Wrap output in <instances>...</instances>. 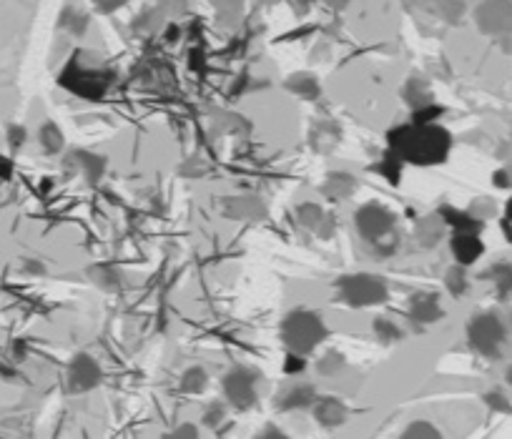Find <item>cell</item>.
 Segmentation results:
<instances>
[{
    "label": "cell",
    "mask_w": 512,
    "mask_h": 439,
    "mask_svg": "<svg viewBox=\"0 0 512 439\" xmlns=\"http://www.w3.org/2000/svg\"><path fill=\"white\" fill-rule=\"evenodd\" d=\"M502 339H505V327H502V322L495 314H480L477 319H472L470 342L477 352L487 354V357H495L500 352Z\"/></svg>",
    "instance_id": "obj_6"
},
{
    "label": "cell",
    "mask_w": 512,
    "mask_h": 439,
    "mask_svg": "<svg viewBox=\"0 0 512 439\" xmlns=\"http://www.w3.org/2000/svg\"><path fill=\"white\" fill-rule=\"evenodd\" d=\"M196 434H199V429L194 424H181V429H176L174 437H196Z\"/></svg>",
    "instance_id": "obj_30"
},
{
    "label": "cell",
    "mask_w": 512,
    "mask_h": 439,
    "mask_svg": "<svg viewBox=\"0 0 512 439\" xmlns=\"http://www.w3.org/2000/svg\"><path fill=\"white\" fill-rule=\"evenodd\" d=\"M61 83L83 98H101L103 91L108 88V78L101 71H96V68H83L78 61H71V66L61 76Z\"/></svg>",
    "instance_id": "obj_5"
},
{
    "label": "cell",
    "mask_w": 512,
    "mask_h": 439,
    "mask_svg": "<svg viewBox=\"0 0 512 439\" xmlns=\"http://www.w3.org/2000/svg\"><path fill=\"white\" fill-rule=\"evenodd\" d=\"M226 214L234 216V219H262L264 216V206L259 199H226Z\"/></svg>",
    "instance_id": "obj_12"
},
{
    "label": "cell",
    "mask_w": 512,
    "mask_h": 439,
    "mask_svg": "<svg viewBox=\"0 0 512 439\" xmlns=\"http://www.w3.org/2000/svg\"><path fill=\"white\" fill-rule=\"evenodd\" d=\"M342 364H344V359L339 357L337 352H329L327 357H324L322 362H319V372H322V374H334V372H339V369H342Z\"/></svg>",
    "instance_id": "obj_27"
},
{
    "label": "cell",
    "mask_w": 512,
    "mask_h": 439,
    "mask_svg": "<svg viewBox=\"0 0 512 439\" xmlns=\"http://www.w3.org/2000/svg\"><path fill=\"white\" fill-rule=\"evenodd\" d=\"M374 334H377L382 342H395V339H400V329H397L390 319H377V322H374Z\"/></svg>",
    "instance_id": "obj_23"
},
{
    "label": "cell",
    "mask_w": 512,
    "mask_h": 439,
    "mask_svg": "<svg viewBox=\"0 0 512 439\" xmlns=\"http://www.w3.org/2000/svg\"><path fill=\"white\" fill-rule=\"evenodd\" d=\"M204 387H206V372L201 367L189 369V372L184 374V379H181V389H184V392H189V394L201 392Z\"/></svg>",
    "instance_id": "obj_19"
},
{
    "label": "cell",
    "mask_w": 512,
    "mask_h": 439,
    "mask_svg": "<svg viewBox=\"0 0 512 439\" xmlns=\"http://www.w3.org/2000/svg\"><path fill=\"white\" fill-rule=\"evenodd\" d=\"M442 216H445L457 231H470V234H477V229H480V221L470 214H457V211L452 209H442Z\"/></svg>",
    "instance_id": "obj_15"
},
{
    "label": "cell",
    "mask_w": 512,
    "mask_h": 439,
    "mask_svg": "<svg viewBox=\"0 0 512 439\" xmlns=\"http://www.w3.org/2000/svg\"><path fill=\"white\" fill-rule=\"evenodd\" d=\"M256 374L251 369H236L226 377L224 389H226V397H229L231 404L236 407L246 409L256 402Z\"/></svg>",
    "instance_id": "obj_7"
},
{
    "label": "cell",
    "mask_w": 512,
    "mask_h": 439,
    "mask_svg": "<svg viewBox=\"0 0 512 439\" xmlns=\"http://www.w3.org/2000/svg\"><path fill=\"white\" fill-rule=\"evenodd\" d=\"M405 98L417 108L427 106V103L432 101L430 88H427V83H422V81H410V86L405 88Z\"/></svg>",
    "instance_id": "obj_18"
},
{
    "label": "cell",
    "mask_w": 512,
    "mask_h": 439,
    "mask_svg": "<svg viewBox=\"0 0 512 439\" xmlns=\"http://www.w3.org/2000/svg\"><path fill=\"white\" fill-rule=\"evenodd\" d=\"M304 369V359H302V354H289L287 357V372L289 374H294V372H302Z\"/></svg>",
    "instance_id": "obj_29"
},
{
    "label": "cell",
    "mask_w": 512,
    "mask_h": 439,
    "mask_svg": "<svg viewBox=\"0 0 512 439\" xmlns=\"http://www.w3.org/2000/svg\"><path fill=\"white\" fill-rule=\"evenodd\" d=\"M221 419H224V404H209L204 414V424L216 427V424H221Z\"/></svg>",
    "instance_id": "obj_28"
},
{
    "label": "cell",
    "mask_w": 512,
    "mask_h": 439,
    "mask_svg": "<svg viewBox=\"0 0 512 439\" xmlns=\"http://www.w3.org/2000/svg\"><path fill=\"white\" fill-rule=\"evenodd\" d=\"M41 143L46 146V151H61L63 149V133L58 131L53 123H46V126L41 128Z\"/></svg>",
    "instance_id": "obj_20"
},
{
    "label": "cell",
    "mask_w": 512,
    "mask_h": 439,
    "mask_svg": "<svg viewBox=\"0 0 512 439\" xmlns=\"http://www.w3.org/2000/svg\"><path fill=\"white\" fill-rule=\"evenodd\" d=\"M450 133L435 123H417V126H400L390 133V146L400 159L420 166H432L445 161L450 151Z\"/></svg>",
    "instance_id": "obj_1"
},
{
    "label": "cell",
    "mask_w": 512,
    "mask_h": 439,
    "mask_svg": "<svg viewBox=\"0 0 512 439\" xmlns=\"http://www.w3.org/2000/svg\"><path fill=\"white\" fill-rule=\"evenodd\" d=\"M495 181H500V184H502V189H507V186H510V179H507V171H502L500 176L495 174Z\"/></svg>",
    "instance_id": "obj_32"
},
{
    "label": "cell",
    "mask_w": 512,
    "mask_h": 439,
    "mask_svg": "<svg viewBox=\"0 0 512 439\" xmlns=\"http://www.w3.org/2000/svg\"><path fill=\"white\" fill-rule=\"evenodd\" d=\"M405 437H440V432H437L432 424L415 422V424H410V429L405 432Z\"/></svg>",
    "instance_id": "obj_26"
},
{
    "label": "cell",
    "mask_w": 512,
    "mask_h": 439,
    "mask_svg": "<svg viewBox=\"0 0 512 439\" xmlns=\"http://www.w3.org/2000/svg\"><path fill=\"white\" fill-rule=\"evenodd\" d=\"M377 171L379 174H387V179H390L392 184H397V181H400V156H390L387 161H382Z\"/></svg>",
    "instance_id": "obj_25"
},
{
    "label": "cell",
    "mask_w": 512,
    "mask_h": 439,
    "mask_svg": "<svg viewBox=\"0 0 512 439\" xmlns=\"http://www.w3.org/2000/svg\"><path fill=\"white\" fill-rule=\"evenodd\" d=\"M314 419L327 429L339 427L347 419V409H344V404L339 399H314Z\"/></svg>",
    "instance_id": "obj_9"
},
{
    "label": "cell",
    "mask_w": 512,
    "mask_h": 439,
    "mask_svg": "<svg viewBox=\"0 0 512 439\" xmlns=\"http://www.w3.org/2000/svg\"><path fill=\"white\" fill-rule=\"evenodd\" d=\"M352 191H354V179L347 174L332 176V179L324 184V194H327L329 199H344V196H349Z\"/></svg>",
    "instance_id": "obj_14"
},
{
    "label": "cell",
    "mask_w": 512,
    "mask_h": 439,
    "mask_svg": "<svg viewBox=\"0 0 512 439\" xmlns=\"http://www.w3.org/2000/svg\"><path fill=\"white\" fill-rule=\"evenodd\" d=\"M410 314H412V319H417L420 324L437 322V319L442 317L440 299H437L435 294H425V291H422V294H417V297L412 299Z\"/></svg>",
    "instance_id": "obj_11"
},
{
    "label": "cell",
    "mask_w": 512,
    "mask_h": 439,
    "mask_svg": "<svg viewBox=\"0 0 512 439\" xmlns=\"http://www.w3.org/2000/svg\"><path fill=\"white\" fill-rule=\"evenodd\" d=\"M297 219L302 221V224L307 226V229H317L319 221H322V211H319L314 204H304V206H299Z\"/></svg>",
    "instance_id": "obj_22"
},
{
    "label": "cell",
    "mask_w": 512,
    "mask_h": 439,
    "mask_svg": "<svg viewBox=\"0 0 512 439\" xmlns=\"http://www.w3.org/2000/svg\"><path fill=\"white\" fill-rule=\"evenodd\" d=\"M317 394H314L312 387L302 384V387L289 389L287 394L282 397V409H302V407H312Z\"/></svg>",
    "instance_id": "obj_13"
},
{
    "label": "cell",
    "mask_w": 512,
    "mask_h": 439,
    "mask_svg": "<svg viewBox=\"0 0 512 439\" xmlns=\"http://www.w3.org/2000/svg\"><path fill=\"white\" fill-rule=\"evenodd\" d=\"M73 159L78 161V164H81V169H86L88 171V181H98L101 179V174H103V159H98V156H93V154H86V151H78L76 156H73Z\"/></svg>",
    "instance_id": "obj_16"
},
{
    "label": "cell",
    "mask_w": 512,
    "mask_h": 439,
    "mask_svg": "<svg viewBox=\"0 0 512 439\" xmlns=\"http://www.w3.org/2000/svg\"><path fill=\"white\" fill-rule=\"evenodd\" d=\"M354 224H357L359 234L367 241H372L374 246H390V251L395 249V244L384 239H395V216L392 211L384 209L382 204H367L357 211L354 216Z\"/></svg>",
    "instance_id": "obj_4"
},
{
    "label": "cell",
    "mask_w": 512,
    "mask_h": 439,
    "mask_svg": "<svg viewBox=\"0 0 512 439\" xmlns=\"http://www.w3.org/2000/svg\"><path fill=\"white\" fill-rule=\"evenodd\" d=\"M284 344L289 347V352L294 354H309L317 344H322V339L327 337V327H324L322 319L312 312H292L284 319L282 327Z\"/></svg>",
    "instance_id": "obj_2"
},
{
    "label": "cell",
    "mask_w": 512,
    "mask_h": 439,
    "mask_svg": "<svg viewBox=\"0 0 512 439\" xmlns=\"http://www.w3.org/2000/svg\"><path fill=\"white\" fill-rule=\"evenodd\" d=\"M289 91L299 93V96H304V98H317L319 83H317V78H312V76H297L289 81Z\"/></svg>",
    "instance_id": "obj_17"
},
{
    "label": "cell",
    "mask_w": 512,
    "mask_h": 439,
    "mask_svg": "<svg viewBox=\"0 0 512 439\" xmlns=\"http://www.w3.org/2000/svg\"><path fill=\"white\" fill-rule=\"evenodd\" d=\"M98 379H101V367L96 364V359H91L88 354H78L68 369V384L73 392H88L96 387Z\"/></svg>",
    "instance_id": "obj_8"
},
{
    "label": "cell",
    "mask_w": 512,
    "mask_h": 439,
    "mask_svg": "<svg viewBox=\"0 0 512 439\" xmlns=\"http://www.w3.org/2000/svg\"><path fill=\"white\" fill-rule=\"evenodd\" d=\"M487 402L492 404V409H502V412L507 409V402L500 397V394H490V397H487Z\"/></svg>",
    "instance_id": "obj_31"
},
{
    "label": "cell",
    "mask_w": 512,
    "mask_h": 439,
    "mask_svg": "<svg viewBox=\"0 0 512 439\" xmlns=\"http://www.w3.org/2000/svg\"><path fill=\"white\" fill-rule=\"evenodd\" d=\"M452 254L460 261L462 266L472 264L482 256V241L477 239V234H470V231H460V234L452 239Z\"/></svg>",
    "instance_id": "obj_10"
},
{
    "label": "cell",
    "mask_w": 512,
    "mask_h": 439,
    "mask_svg": "<svg viewBox=\"0 0 512 439\" xmlns=\"http://www.w3.org/2000/svg\"><path fill=\"white\" fill-rule=\"evenodd\" d=\"M339 297L349 304V307H374L387 299V281L382 276L372 274H354L344 276L337 284Z\"/></svg>",
    "instance_id": "obj_3"
},
{
    "label": "cell",
    "mask_w": 512,
    "mask_h": 439,
    "mask_svg": "<svg viewBox=\"0 0 512 439\" xmlns=\"http://www.w3.org/2000/svg\"><path fill=\"white\" fill-rule=\"evenodd\" d=\"M465 286H467V281H465V269H462V266H455V269L450 271V274H447V289L452 291V294H462V291H465Z\"/></svg>",
    "instance_id": "obj_24"
},
{
    "label": "cell",
    "mask_w": 512,
    "mask_h": 439,
    "mask_svg": "<svg viewBox=\"0 0 512 439\" xmlns=\"http://www.w3.org/2000/svg\"><path fill=\"white\" fill-rule=\"evenodd\" d=\"M91 276L103 289H118V274L113 269H108V266H98V269L91 271Z\"/></svg>",
    "instance_id": "obj_21"
}]
</instances>
